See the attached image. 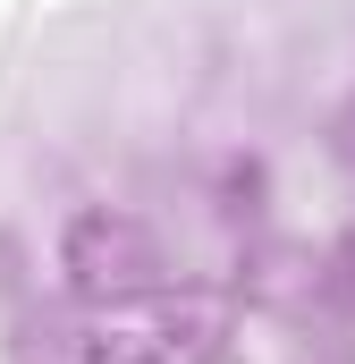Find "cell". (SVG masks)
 <instances>
[{
    "mask_svg": "<svg viewBox=\"0 0 355 364\" xmlns=\"http://www.w3.org/2000/svg\"><path fill=\"white\" fill-rule=\"evenodd\" d=\"M93 339L77 314H17L9 322V364H93Z\"/></svg>",
    "mask_w": 355,
    "mask_h": 364,
    "instance_id": "277c9868",
    "label": "cell"
},
{
    "mask_svg": "<svg viewBox=\"0 0 355 364\" xmlns=\"http://www.w3.org/2000/svg\"><path fill=\"white\" fill-rule=\"evenodd\" d=\"M60 279L77 305H153L170 296L178 272H170V246L153 237L144 212H119V203H93L60 229Z\"/></svg>",
    "mask_w": 355,
    "mask_h": 364,
    "instance_id": "6da1fadb",
    "label": "cell"
},
{
    "mask_svg": "<svg viewBox=\"0 0 355 364\" xmlns=\"http://www.w3.org/2000/svg\"><path fill=\"white\" fill-rule=\"evenodd\" d=\"M9 272H17V246H9V237H0V279H9Z\"/></svg>",
    "mask_w": 355,
    "mask_h": 364,
    "instance_id": "52a82bcc",
    "label": "cell"
},
{
    "mask_svg": "<svg viewBox=\"0 0 355 364\" xmlns=\"http://www.w3.org/2000/svg\"><path fill=\"white\" fill-rule=\"evenodd\" d=\"M237 296L263 305V314H279V322L330 314V246H313V237H263V246H246Z\"/></svg>",
    "mask_w": 355,
    "mask_h": 364,
    "instance_id": "7a4b0ae2",
    "label": "cell"
},
{
    "mask_svg": "<svg viewBox=\"0 0 355 364\" xmlns=\"http://www.w3.org/2000/svg\"><path fill=\"white\" fill-rule=\"evenodd\" d=\"M237 288H170L153 296V348L170 364H220L229 356V331H237Z\"/></svg>",
    "mask_w": 355,
    "mask_h": 364,
    "instance_id": "3957f363",
    "label": "cell"
},
{
    "mask_svg": "<svg viewBox=\"0 0 355 364\" xmlns=\"http://www.w3.org/2000/svg\"><path fill=\"white\" fill-rule=\"evenodd\" d=\"M220 364H237V356H220Z\"/></svg>",
    "mask_w": 355,
    "mask_h": 364,
    "instance_id": "ba28073f",
    "label": "cell"
},
{
    "mask_svg": "<svg viewBox=\"0 0 355 364\" xmlns=\"http://www.w3.org/2000/svg\"><path fill=\"white\" fill-rule=\"evenodd\" d=\"M347 314H355V229L330 237V322H347Z\"/></svg>",
    "mask_w": 355,
    "mask_h": 364,
    "instance_id": "5b68a950",
    "label": "cell"
},
{
    "mask_svg": "<svg viewBox=\"0 0 355 364\" xmlns=\"http://www.w3.org/2000/svg\"><path fill=\"white\" fill-rule=\"evenodd\" d=\"M93 364H170V356L153 348V331H119V339L93 348Z\"/></svg>",
    "mask_w": 355,
    "mask_h": 364,
    "instance_id": "8992f818",
    "label": "cell"
}]
</instances>
